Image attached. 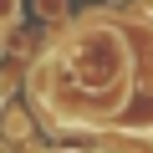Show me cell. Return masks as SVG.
I'll use <instances>...</instances> for the list:
<instances>
[{
	"label": "cell",
	"instance_id": "1",
	"mask_svg": "<svg viewBox=\"0 0 153 153\" xmlns=\"http://www.w3.org/2000/svg\"><path fill=\"white\" fill-rule=\"evenodd\" d=\"M36 16L41 21H66V0H36Z\"/></svg>",
	"mask_w": 153,
	"mask_h": 153
}]
</instances>
